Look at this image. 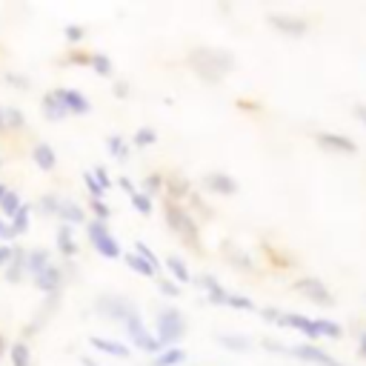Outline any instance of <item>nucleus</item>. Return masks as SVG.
<instances>
[{"mask_svg":"<svg viewBox=\"0 0 366 366\" xmlns=\"http://www.w3.org/2000/svg\"><path fill=\"white\" fill-rule=\"evenodd\" d=\"M58 246H61V252L66 255V257H75V252H78V246H75V240H72V226H61V232H58Z\"/></svg>","mask_w":366,"mask_h":366,"instance_id":"c85d7f7f","label":"nucleus"},{"mask_svg":"<svg viewBox=\"0 0 366 366\" xmlns=\"http://www.w3.org/2000/svg\"><path fill=\"white\" fill-rule=\"evenodd\" d=\"M275 327L298 329V332H303L309 341H318V338H321V332H318V318H306V315H298V312H278Z\"/></svg>","mask_w":366,"mask_h":366,"instance_id":"423d86ee","label":"nucleus"},{"mask_svg":"<svg viewBox=\"0 0 366 366\" xmlns=\"http://www.w3.org/2000/svg\"><path fill=\"white\" fill-rule=\"evenodd\" d=\"M189 66L197 72L200 80L221 83L224 75L235 69V58L224 49H195L189 55Z\"/></svg>","mask_w":366,"mask_h":366,"instance_id":"f257e3e1","label":"nucleus"},{"mask_svg":"<svg viewBox=\"0 0 366 366\" xmlns=\"http://www.w3.org/2000/svg\"><path fill=\"white\" fill-rule=\"evenodd\" d=\"M97 312H100V315H106V318H112V321H126L135 312V306L126 298H121V295H103L97 300Z\"/></svg>","mask_w":366,"mask_h":366,"instance_id":"6e6552de","label":"nucleus"},{"mask_svg":"<svg viewBox=\"0 0 366 366\" xmlns=\"http://www.w3.org/2000/svg\"><path fill=\"white\" fill-rule=\"evenodd\" d=\"M115 92H118V97H126V94H129V86H126L123 80H118V83H115Z\"/></svg>","mask_w":366,"mask_h":366,"instance_id":"3c124183","label":"nucleus"},{"mask_svg":"<svg viewBox=\"0 0 366 366\" xmlns=\"http://www.w3.org/2000/svg\"><path fill=\"white\" fill-rule=\"evenodd\" d=\"M186 360V349H178V346H169L164 349L161 355H154L152 366H181Z\"/></svg>","mask_w":366,"mask_h":366,"instance_id":"4be33fe9","label":"nucleus"},{"mask_svg":"<svg viewBox=\"0 0 366 366\" xmlns=\"http://www.w3.org/2000/svg\"><path fill=\"white\" fill-rule=\"evenodd\" d=\"M132 143H135L138 149H146V146H152V143H158V132H154V129H149V126H140V129L135 132Z\"/></svg>","mask_w":366,"mask_h":366,"instance_id":"7c9ffc66","label":"nucleus"},{"mask_svg":"<svg viewBox=\"0 0 366 366\" xmlns=\"http://www.w3.org/2000/svg\"><path fill=\"white\" fill-rule=\"evenodd\" d=\"M58 218H63L66 226H72V224H83V221H86L83 209H80L78 203H72V200H61V203H58Z\"/></svg>","mask_w":366,"mask_h":366,"instance_id":"aec40b11","label":"nucleus"},{"mask_svg":"<svg viewBox=\"0 0 366 366\" xmlns=\"http://www.w3.org/2000/svg\"><path fill=\"white\" fill-rule=\"evenodd\" d=\"M55 94L61 97V103L66 106L69 115H89L92 112V103L83 97V92L78 89H55Z\"/></svg>","mask_w":366,"mask_h":366,"instance_id":"f8f14e48","label":"nucleus"},{"mask_svg":"<svg viewBox=\"0 0 366 366\" xmlns=\"http://www.w3.org/2000/svg\"><path fill=\"white\" fill-rule=\"evenodd\" d=\"M360 355H363V358H366V332H363V335H360Z\"/></svg>","mask_w":366,"mask_h":366,"instance_id":"603ef678","label":"nucleus"},{"mask_svg":"<svg viewBox=\"0 0 366 366\" xmlns=\"http://www.w3.org/2000/svg\"><path fill=\"white\" fill-rule=\"evenodd\" d=\"M218 343L232 349V352H249L252 349V338H246V335H218Z\"/></svg>","mask_w":366,"mask_h":366,"instance_id":"a878e982","label":"nucleus"},{"mask_svg":"<svg viewBox=\"0 0 366 366\" xmlns=\"http://www.w3.org/2000/svg\"><path fill=\"white\" fill-rule=\"evenodd\" d=\"M186 335V318L175 306H164L158 312V324H154V341L161 343V349L175 346Z\"/></svg>","mask_w":366,"mask_h":366,"instance_id":"7ed1b4c3","label":"nucleus"},{"mask_svg":"<svg viewBox=\"0 0 366 366\" xmlns=\"http://www.w3.org/2000/svg\"><path fill=\"white\" fill-rule=\"evenodd\" d=\"M92 212H94V221L100 224H106L112 218V209L106 206V200H92Z\"/></svg>","mask_w":366,"mask_h":366,"instance_id":"4c0bfd02","label":"nucleus"},{"mask_svg":"<svg viewBox=\"0 0 366 366\" xmlns=\"http://www.w3.org/2000/svg\"><path fill=\"white\" fill-rule=\"evenodd\" d=\"M203 186L209 192H215V195H238V181L226 172H209L203 178Z\"/></svg>","mask_w":366,"mask_h":366,"instance_id":"ddd939ff","label":"nucleus"},{"mask_svg":"<svg viewBox=\"0 0 366 366\" xmlns=\"http://www.w3.org/2000/svg\"><path fill=\"white\" fill-rule=\"evenodd\" d=\"M49 264H51V260H49V252H46V249H32V252L26 255V269H29L32 275H40Z\"/></svg>","mask_w":366,"mask_h":366,"instance_id":"5701e85b","label":"nucleus"},{"mask_svg":"<svg viewBox=\"0 0 366 366\" xmlns=\"http://www.w3.org/2000/svg\"><path fill=\"white\" fill-rule=\"evenodd\" d=\"M89 66L100 75V78H112L115 75V66H112V61L106 58V55H100V51H94V55H89Z\"/></svg>","mask_w":366,"mask_h":366,"instance_id":"bb28decb","label":"nucleus"},{"mask_svg":"<svg viewBox=\"0 0 366 366\" xmlns=\"http://www.w3.org/2000/svg\"><path fill=\"white\" fill-rule=\"evenodd\" d=\"M89 343L94 346V349H100V352H106V355H115V358H129L132 352L123 346V343H118V341H109V338H89Z\"/></svg>","mask_w":366,"mask_h":366,"instance_id":"412c9836","label":"nucleus"},{"mask_svg":"<svg viewBox=\"0 0 366 366\" xmlns=\"http://www.w3.org/2000/svg\"><path fill=\"white\" fill-rule=\"evenodd\" d=\"M106 149H109V154H115L118 161H123L126 154H129V146L123 143L121 135H109V138H106Z\"/></svg>","mask_w":366,"mask_h":366,"instance_id":"473e14b6","label":"nucleus"},{"mask_svg":"<svg viewBox=\"0 0 366 366\" xmlns=\"http://www.w3.org/2000/svg\"><path fill=\"white\" fill-rule=\"evenodd\" d=\"M6 129V118H4V106H0V132Z\"/></svg>","mask_w":366,"mask_h":366,"instance_id":"864d4df0","label":"nucleus"},{"mask_svg":"<svg viewBox=\"0 0 366 366\" xmlns=\"http://www.w3.org/2000/svg\"><path fill=\"white\" fill-rule=\"evenodd\" d=\"M123 324H126V335L132 338V343H135L138 349H143V352H149V355H161V352H164L161 343L154 341V335H149V329L143 327V318L138 315V309L132 312V315H129Z\"/></svg>","mask_w":366,"mask_h":366,"instance_id":"39448f33","label":"nucleus"},{"mask_svg":"<svg viewBox=\"0 0 366 366\" xmlns=\"http://www.w3.org/2000/svg\"><path fill=\"white\" fill-rule=\"evenodd\" d=\"M12 260V246H0V267H6Z\"/></svg>","mask_w":366,"mask_h":366,"instance_id":"de8ad7c7","label":"nucleus"},{"mask_svg":"<svg viewBox=\"0 0 366 366\" xmlns=\"http://www.w3.org/2000/svg\"><path fill=\"white\" fill-rule=\"evenodd\" d=\"M4 192H6V186H4V183H0V197H4Z\"/></svg>","mask_w":366,"mask_h":366,"instance_id":"4d7b16f0","label":"nucleus"},{"mask_svg":"<svg viewBox=\"0 0 366 366\" xmlns=\"http://www.w3.org/2000/svg\"><path fill=\"white\" fill-rule=\"evenodd\" d=\"M164 181H166V178H161V175H149V178L143 181V189H146L143 195H149V197H152V195H158V192L164 189Z\"/></svg>","mask_w":366,"mask_h":366,"instance_id":"58836bf2","label":"nucleus"},{"mask_svg":"<svg viewBox=\"0 0 366 366\" xmlns=\"http://www.w3.org/2000/svg\"><path fill=\"white\" fill-rule=\"evenodd\" d=\"M83 183H86V189H89L92 200H103V189H100V183L92 178V172H83Z\"/></svg>","mask_w":366,"mask_h":366,"instance_id":"ea45409f","label":"nucleus"},{"mask_svg":"<svg viewBox=\"0 0 366 366\" xmlns=\"http://www.w3.org/2000/svg\"><path fill=\"white\" fill-rule=\"evenodd\" d=\"M4 349H6V343H4V338H0V355H4Z\"/></svg>","mask_w":366,"mask_h":366,"instance_id":"6e6d98bb","label":"nucleus"},{"mask_svg":"<svg viewBox=\"0 0 366 366\" xmlns=\"http://www.w3.org/2000/svg\"><path fill=\"white\" fill-rule=\"evenodd\" d=\"M260 343H264L269 352H278V355H289V349L283 346V343H278V341H272V338H264V341H260Z\"/></svg>","mask_w":366,"mask_h":366,"instance_id":"c03bdc74","label":"nucleus"},{"mask_svg":"<svg viewBox=\"0 0 366 366\" xmlns=\"http://www.w3.org/2000/svg\"><path fill=\"white\" fill-rule=\"evenodd\" d=\"M269 23L283 32V35H292V37H303L306 35V20L303 18H295V15H269Z\"/></svg>","mask_w":366,"mask_h":366,"instance_id":"4468645a","label":"nucleus"},{"mask_svg":"<svg viewBox=\"0 0 366 366\" xmlns=\"http://www.w3.org/2000/svg\"><path fill=\"white\" fill-rule=\"evenodd\" d=\"M58 203H61V200H58L55 195H49V197H43V200H40V206L46 209V212H43V215H58Z\"/></svg>","mask_w":366,"mask_h":366,"instance_id":"37998d69","label":"nucleus"},{"mask_svg":"<svg viewBox=\"0 0 366 366\" xmlns=\"http://www.w3.org/2000/svg\"><path fill=\"white\" fill-rule=\"evenodd\" d=\"M166 224H169V229L189 246V249H200V235H197V224H195V218L189 215V209L186 206H181V203H175V200H166Z\"/></svg>","mask_w":366,"mask_h":366,"instance_id":"f03ea898","label":"nucleus"},{"mask_svg":"<svg viewBox=\"0 0 366 366\" xmlns=\"http://www.w3.org/2000/svg\"><path fill=\"white\" fill-rule=\"evenodd\" d=\"M32 161H35V166H40L43 172H51V169L58 166V154H55V149H51L49 143H35Z\"/></svg>","mask_w":366,"mask_h":366,"instance_id":"dca6fc26","label":"nucleus"},{"mask_svg":"<svg viewBox=\"0 0 366 366\" xmlns=\"http://www.w3.org/2000/svg\"><path fill=\"white\" fill-rule=\"evenodd\" d=\"M61 281H63V272H61L55 264H49L40 275H35V286H37L40 292H46V295H55V292L61 289Z\"/></svg>","mask_w":366,"mask_h":366,"instance_id":"2eb2a0df","label":"nucleus"},{"mask_svg":"<svg viewBox=\"0 0 366 366\" xmlns=\"http://www.w3.org/2000/svg\"><path fill=\"white\" fill-rule=\"evenodd\" d=\"M43 115H46V121H51V123H61V121L69 118L66 106L61 103V97H58L55 92H49V94L43 97Z\"/></svg>","mask_w":366,"mask_h":366,"instance_id":"f3484780","label":"nucleus"},{"mask_svg":"<svg viewBox=\"0 0 366 366\" xmlns=\"http://www.w3.org/2000/svg\"><path fill=\"white\" fill-rule=\"evenodd\" d=\"M154 283H158V289H161L164 295H169V298H178V295H181V286H175L172 281H166V278H161V275L154 278Z\"/></svg>","mask_w":366,"mask_h":366,"instance_id":"79ce46f5","label":"nucleus"},{"mask_svg":"<svg viewBox=\"0 0 366 366\" xmlns=\"http://www.w3.org/2000/svg\"><path fill=\"white\" fill-rule=\"evenodd\" d=\"M4 118H6V129H26V118L18 106H9L4 109Z\"/></svg>","mask_w":366,"mask_h":366,"instance_id":"72a5a7b5","label":"nucleus"},{"mask_svg":"<svg viewBox=\"0 0 366 366\" xmlns=\"http://www.w3.org/2000/svg\"><path fill=\"white\" fill-rule=\"evenodd\" d=\"M129 197H132V206L138 209V212H140L143 218H149V215H152V197H149V195L135 192V195H129Z\"/></svg>","mask_w":366,"mask_h":366,"instance_id":"c9c22d12","label":"nucleus"},{"mask_svg":"<svg viewBox=\"0 0 366 366\" xmlns=\"http://www.w3.org/2000/svg\"><path fill=\"white\" fill-rule=\"evenodd\" d=\"M292 289L300 292V295H306L309 300L321 303V306H335V295H332L329 286H327L324 281H318V278H300V281L292 283Z\"/></svg>","mask_w":366,"mask_h":366,"instance_id":"0eeeda50","label":"nucleus"},{"mask_svg":"<svg viewBox=\"0 0 366 366\" xmlns=\"http://www.w3.org/2000/svg\"><path fill=\"white\" fill-rule=\"evenodd\" d=\"M292 358L298 360H306V363H318V366H343L341 360H335L329 352H324L321 346H312V343H300V346H292L289 349Z\"/></svg>","mask_w":366,"mask_h":366,"instance_id":"9d476101","label":"nucleus"},{"mask_svg":"<svg viewBox=\"0 0 366 366\" xmlns=\"http://www.w3.org/2000/svg\"><path fill=\"white\" fill-rule=\"evenodd\" d=\"M121 186H123V192H126V195H135V192H138V189H135V183H132L129 178H121Z\"/></svg>","mask_w":366,"mask_h":366,"instance_id":"8fccbe9b","label":"nucleus"},{"mask_svg":"<svg viewBox=\"0 0 366 366\" xmlns=\"http://www.w3.org/2000/svg\"><path fill=\"white\" fill-rule=\"evenodd\" d=\"M192 283L206 292V303H212V306H229V289H224L215 275H200V278H195Z\"/></svg>","mask_w":366,"mask_h":366,"instance_id":"1a4fd4ad","label":"nucleus"},{"mask_svg":"<svg viewBox=\"0 0 366 366\" xmlns=\"http://www.w3.org/2000/svg\"><path fill=\"white\" fill-rule=\"evenodd\" d=\"M166 269L175 275V281L178 283H192V275H189V267L183 264V260L178 257V255H169L166 257Z\"/></svg>","mask_w":366,"mask_h":366,"instance_id":"393cba45","label":"nucleus"},{"mask_svg":"<svg viewBox=\"0 0 366 366\" xmlns=\"http://www.w3.org/2000/svg\"><path fill=\"white\" fill-rule=\"evenodd\" d=\"M9 358H12V366H32V352L26 343H15L9 349Z\"/></svg>","mask_w":366,"mask_h":366,"instance_id":"c756f323","label":"nucleus"},{"mask_svg":"<svg viewBox=\"0 0 366 366\" xmlns=\"http://www.w3.org/2000/svg\"><path fill=\"white\" fill-rule=\"evenodd\" d=\"M229 306H232V309H240V312H255V309H257V306L252 303V298L235 295V292H229Z\"/></svg>","mask_w":366,"mask_h":366,"instance_id":"e433bc0d","label":"nucleus"},{"mask_svg":"<svg viewBox=\"0 0 366 366\" xmlns=\"http://www.w3.org/2000/svg\"><path fill=\"white\" fill-rule=\"evenodd\" d=\"M83 366H97V363H94L92 358H83Z\"/></svg>","mask_w":366,"mask_h":366,"instance_id":"5fc2aeb1","label":"nucleus"},{"mask_svg":"<svg viewBox=\"0 0 366 366\" xmlns=\"http://www.w3.org/2000/svg\"><path fill=\"white\" fill-rule=\"evenodd\" d=\"M89 240H92V246H94L103 257H109V260L123 257V252H121V246H118V240L112 238V232H109V226H106V224H100V221H89Z\"/></svg>","mask_w":366,"mask_h":366,"instance_id":"20e7f679","label":"nucleus"},{"mask_svg":"<svg viewBox=\"0 0 366 366\" xmlns=\"http://www.w3.org/2000/svg\"><path fill=\"white\" fill-rule=\"evenodd\" d=\"M29 215H32V206H29V203H23V206L18 209V215L9 221V226H12L15 238H18V235H23V232L29 229Z\"/></svg>","mask_w":366,"mask_h":366,"instance_id":"cd10ccee","label":"nucleus"},{"mask_svg":"<svg viewBox=\"0 0 366 366\" xmlns=\"http://www.w3.org/2000/svg\"><path fill=\"white\" fill-rule=\"evenodd\" d=\"M224 252H226V260L232 267H238V269H243V272H252L255 267H252V257L243 252V249H238L235 243H224Z\"/></svg>","mask_w":366,"mask_h":366,"instance_id":"6ab92c4d","label":"nucleus"},{"mask_svg":"<svg viewBox=\"0 0 366 366\" xmlns=\"http://www.w3.org/2000/svg\"><path fill=\"white\" fill-rule=\"evenodd\" d=\"M20 206H23L20 195L12 192V189H6L4 197H0V218H4V221H12V218L18 215V209H20Z\"/></svg>","mask_w":366,"mask_h":366,"instance_id":"a211bd4d","label":"nucleus"},{"mask_svg":"<svg viewBox=\"0 0 366 366\" xmlns=\"http://www.w3.org/2000/svg\"><path fill=\"white\" fill-rule=\"evenodd\" d=\"M135 255H140V257L146 260V264H149L154 272L161 275V260H158V255H154V252H152V249H149L143 240H138V243H135Z\"/></svg>","mask_w":366,"mask_h":366,"instance_id":"2f4dec72","label":"nucleus"},{"mask_svg":"<svg viewBox=\"0 0 366 366\" xmlns=\"http://www.w3.org/2000/svg\"><path fill=\"white\" fill-rule=\"evenodd\" d=\"M0 238H4V240H12L15 238V232H12V226L4 221V218H0Z\"/></svg>","mask_w":366,"mask_h":366,"instance_id":"49530a36","label":"nucleus"},{"mask_svg":"<svg viewBox=\"0 0 366 366\" xmlns=\"http://www.w3.org/2000/svg\"><path fill=\"white\" fill-rule=\"evenodd\" d=\"M66 37H69L72 43H78V40H83V29H80V26H66Z\"/></svg>","mask_w":366,"mask_h":366,"instance_id":"a18cd8bd","label":"nucleus"},{"mask_svg":"<svg viewBox=\"0 0 366 366\" xmlns=\"http://www.w3.org/2000/svg\"><path fill=\"white\" fill-rule=\"evenodd\" d=\"M355 118L360 123H366V103H358V106H355Z\"/></svg>","mask_w":366,"mask_h":366,"instance_id":"09e8293b","label":"nucleus"},{"mask_svg":"<svg viewBox=\"0 0 366 366\" xmlns=\"http://www.w3.org/2000/svg\"><path fill=\"white\" fill-rule=\"evenodd\" d=\"M123 260H126V267L132 269V272H138V275H143V278H158V272H154L146 260L140 257V255H135V252H126L123 255Z\"/></svg>","mask_w":366,"mask_h":366,"instance_id":"b1692460","label":"nucleus"},{"mask_svg":"<svg viewBox=\"0 0 366 366\" xmlns=\"http://www.w3.org/2000/svg\"><path fill=\"white\" fill-rule=\"evenodd\" d=\"M315 140L321 143V149H329V152H341V154H358V143L346 135H338V132H318Z\"/></svg>","mask_w":366,"mask_h":366,"instance_id":"9b49d317","label":"nucleus"},{"mask_svg":"<svg viewBox=\"0 0 366 366\" xmlns=\"http://www.w3.org/2000/svg\"><path fill=\"white\" fill-rule=\"evenodd\" d=\"M318 332H321V338H341V335H343V327L335 324V321L318 318Z\"/></svg>","mask_w":366,"mask_h":366,"instance_id":"f704fd0d","label":"nucleus"},{"mask_svg":"<svg viewBox=\"0 0 366 366\" xmlns=\"http://www.w3.org/2000/svg\"><path fill=\"white\" fill-rule=\"evenodd\" d=\"M92 178L100 183V189H103V192L112 189V178H109V172L103 169V166H94V169H92Z\"/></svg>","mask_w":366,"mask_h":366,"instance_id":"a19ab883","label":"nucleus"}]
</instances>
